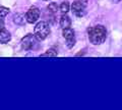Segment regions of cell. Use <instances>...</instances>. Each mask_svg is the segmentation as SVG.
I'll return each instance as SVG.
<instances>
[{
	"instance_id": "1",
	"label": "cell",
	"mask_w": 122,
	"mask_h": 110,
	"mask_svg": "<svg viewBox=\"0 0 122 110\" xmlns=\"http://www.w3.org/2000/svg\"><path fill=\"white\" fill-rule=\"evenodd\" d=\"M107 38L106 28L103 26H95L89 30V40L92 44L100 45L105 42Z\"/></svg>"
},
{
	"instance_id": "2",
	"label": "cell",
	"mask_w": 122,
	"mask_h": 110,
	"mask_svg": "<svg viewBox=\"0 0 122 110\" xmlns=\"http://www.w3.org/2000/svg\"><path fill=\"white\" fill-rule=\"evenodd\" d=\"M49 34H50V26L46 21H39L36 25L34 30V36L37 38V40H45L49 36Z\"/></svg>"
},
{
	"instance_id": "3",
	"label": "cell",
	"mask_w": 122,
	"mask_h": 110,
	"mask_svg": "<svg viewBox=\"0 0 122 110\" xmlns=\"http://www.w3.org/2000/svg\"><path fill=\"white\" fill-rule=\"evenodd\" d=\"M21 47L25 50H30L37 45V38L34 35H26L21 39Z\"/></svg>"
},
{
	"instance_id": "4",
	"label": "cell",
	"mask_w": 122,
	"mask_h": 110,
	"mask_svg": "<svg viewBox=\"0 0 122 110\" xmlns=\"http://www.w3.org/2000/svg\"><path fill=\"white\" fill-rule=\"evenodd\" d=\"M40 17V10L38 7L33 6L28 10V12L25 13V20L30 24H34L36 22Z\"/></svg>"
},
{
	"instance_id": "5",
	"label": "cell",
	"mask_w": 122,
	"mask_h": 110,
	"mask_svg": "<svg viewBox=\"0 0 122 110\" xmlns=\"http://www.w3.org/2000/svg\"><path fill=\"white\" fill-rule=\"evenodd\" d=\"M71 11L76 16H83L86 14V4L81 1H75L71 5Z\"/></svg>"
},
{
	"instance_id": "6",
	"label": "cell",
	"mask_w": 122,
	"mask_h": 110,
	"mask_svg": "<svg viewBox=\"0 0 122 110\" xmlns=\"http://www.w3.org/2000/svg\"><path fill=\"white\" fill-rule=\"evenodd\" d=\"M62 35H63V37L66 39V45H67V47L71 48V47L75 44V39H74V32H73V30H72L71 28L63 29Z\"/></svg>"
},
{
	"instance_id": "7",
	"label": "cell",
	"mask_w": 122,
	"mask_h": 110,
	"mask_svg": "<svg viewBox=\"0 0 122 110\" xmlns=\"http://www.w3.org/2000/svg\"><path fill=\"white\" fill-rule=\"evenodd\" d=\"M11 39V36H10V33L6 30L2 29L0 30V44H6L8 43Z\"/></svg>"
},
{
	"instance_id": "8",
	"label": "cell",
	"mask_w": 122,
	"mask_h": 110,
	"mask_svg": "<svg viewBox=\"0 0 122 110\" xmlns=\"http://www.w3.org/2000/svg\"><path fill=\"white\" fill-rule=\"evenodd\" d=\"M70 26H71L70 17L66 16V14H63L60 18V26L62 29H66V28H70Z\"/></svg>"
},
{
	"instance_id": "9",
	"label": "cell",
	"mask_w": 122,
	"mask_h": 110,
	"mask_svg": "<svg viewBox=\"0 0 122 110\" xmlns=\"http://www.w3.org/2000/svg\"><path fill=\"white\" fill-rule=\"evenodd\" d=\"M59 9L61 11V13L66 14L68 12V10H69V3H68L67 1L62 2L61 3V5H60V7H59Z\"/></svg>"
},
{
	"instance_id": "10",
	"label": "cell",
	"mask_w": 122,
	"mask_h": 110,
	"mask_svg": "<svg viewBox=\"0 0 122 110\" xmlns=\"http://www.w3.org/2000/svg\"><path fill=\"white\" fill-rule=\"evenodd\" d=\"M48 9L51 11V12H57V10H58V5H57V3L55 2H51L50 4L48 5Z\"/></svg>"
},
{
	"instance_id": "11",
	"label": "cell",
	"mask_w": 122,
	"mask_h": 110,
	"mask_svg": "<svg viewBox=\"0 0 122 110\" xmlns=\"http://www.w3.org/2000/svg\"><path fill=\"white\" fill-rule=\"evenodd\" d=\"M9 12V9L7 7H4V6H0V17H4L6 16L7 14Z\"/></svg>"
},
{
	"instance_id": "12",
	"label": "cell",
	"mask_w": 122,
	"mask_h": 110,
	"mask_svg": "<svg viewBox=\"0 0 122 110\" xmlns=\"http://www.w3.org/2000/svg\"><path fill=\"white\" fill-rule=\"evenodd\" d=\"M56 55H57V52L55 50H48L47 52L42 54L41 56L42 57H45V56H56Z\"/></svg>"
},
{
	"instance_id": "13",
	"label": "cell",
	"mask_w": 122,
	"mask_h": 110,
	"mask_svg": "<svg viewBox=\"0 0 122 110\" xmlns=\"http://www.w3.org/2000/svg\"><path fill=\"white\" fill-rule=\"evenodd\" d=\"M3 28H4V22H3L2 21V18L0 17V30H2Z\"/></svg>"
},
{
	"instance_id": "14",
	"label": "cell",
	"mask_w": 122,
	"mask_h": 110,
	"mask_svg": "<svg viewBox=\"0 0 122 110\" xmlns=\"http://www.w3.org/2000/svg\"><path fill=\"white\" fill-rule=\"evenodd\" d=\"M45 1H47V0H45Z\"/></svg>"
}]
</instances>
